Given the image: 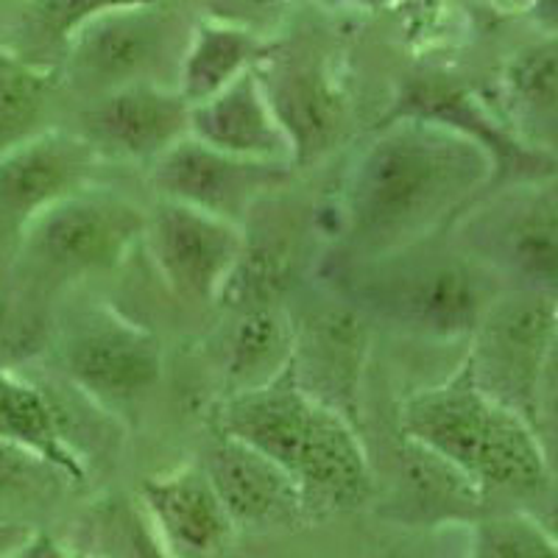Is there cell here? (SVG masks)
<instances>
[{
    "label": "cell",
    "instance_id": "obj_9",
    "mask_svg": "<svg viewBox=\"0 0 558 558\" xmlns=\"http://www.w3.org/2000/svg\"><path fill=\"white\" fill-rule=\"evenodd\" d=\"M143 243L173 296L193 305H218L246 252V227L157 198L148 207Z\"/></svg>",
    "mask_w": 558,
    "mask_h": 558
},
{
    "label": "cell",
    "instance_id": "obj_22",
    "mask_svg": "<svg viewBox=\"0 0 558 558\" xmlns=\"http://www.w3.org/2000/svg\"><path fill=\"white\" fill-rule=\"evenodd\" d=\"M0 441L23 447L51 463L70 483L87 477L82 450L73 445L48 391L0 363Z\"/></svg>",
    "mask_w": 558,
    "mask_h": 558
},
{
    "label": "cell",
    "instance_id": "obj_29",
    "mask_svg": "<svg viewBox=\"0 0 558 558\" xmlns=\"http://www.w3.org/2000/svg\"><path fill=\"white\" fill-rule=\"evenodd\" d=\"M527 23H531L539 37H556L558 34V0H525L522 3Z\"/></svg>",
    "mask_w": 558,
    "mask_h": 558
},
{
    "label": "cell",
    "instance_id": "obj_13",
    "mask_svg": "<svg viewBox=\"0 0 558 558\" xmlns=\"http://www.w3.org/2000/svg\"><path fill=\"white\" fill-rule=\"evenodd\" d=\"M257 73L291 140L293 171L330 157L347 137L349 98L327 64L313 53H286L277 43Z\"/></svg>",
    "mask_w": 558,
    "mask_h": 558
},
{
    "label": "cell",
    "instance_id": "obj_26",
    "mask_svg": "<svg viewBox=\"0 0 558 558\" xmlns=\"http://www.w3.org/2000/svg\"><path fill=\"white\" fill-rule=\"evenodd\" d=\"M461 558H558V545L531 511L508 508L466 525Z\"/></svg>",
    "mask_w": 558,
    "mask_h": 558
},
{
    "label": "cell",
    "instance_id": "obj_6",
    "mask_svg": "<svg viewBox=\"0 0 558 558\" xmlns=\"http://www.w3.org/2000/svg\"><path fill=\"white\" fill-rule=\"evenodd\" d=\"M450 243L502 288L558 296V177L486 193L452 223Z\"/></svg>",
    "mask_w": 558,
    "mask_h": 558
},
{
    "label": "cell",
    "instance_id": "obj_14",
    "mask_svg": "<svg viewBox=\"0 0 558 558\" xmlns=\"http://www.w3.org/2000/svg\"><path fill=\"white\" fill-rule=\"evenodd\" d=\"M191 101L171 84L140 82L84 104L78 134L101 159L154 166L177 143L191 137Z\"/></svg>",
    "mask_w": 558,
    "mask_h": 558
},
{
    "label": "cell",
    "instance_id": "obj_1",
    "mask_svg": "<svg viewBox=\"0 0 558 558\" xmlns=\"http://www.w3.org/2000/svg\"><path fill=\"white\" fill-rule=\"evenodd\" d=\"M497 187L481 140L425 118H383L349 162L338 235L357 263L427 243Z\"/></svg>",
    "mask_w": 558,
    "mask_h": 558
},
{
    "label": "cell",
    "instance_id": "obj_7",
    "mask_svg": "<svg viewBox=\"0 0 558 558\" xmlns=\"http://www.w3.org/2000/svg\"><path fill=\"white\" fill-rule=\"evenodd\" d=\"M556 332L558 296L502 288L466 341L463 363L486 397L531 422Z\"/></svg>",
    "mask_w": 558,
    "mask_h": 558
},
{
    "label": "cell",
    "instance_id": "obj_27",
    "mask_svg": "<svg viewBox=\"0 0 558 558\" xmlns=\"http://www.w3.org/2000/svg\"><path fill=\"white\" fill-rule=\"evenodd\" d=\"M68 481L51 463L23 447L0 441V497L3 500H37ZM70 483V481H68Z\"/></svg>",
    "mask_w": 558,
    "mask_h": 558
},
{
    "label": "cell",
    "instance_id": "obj_19",
    "mask_svg": "<svg viewBox=\"0 0 558 558\" xmlns=\"http://www.w3.org/2000/svg\"><path fill=\"white\" fill-rule=\"evenodd\" d=\"M397 506L408 525H470L483 517L481 488L445 458L402 436L397 452Z\"/></svg>",
    "mask_w": 558,
    "mask_h": 558
},
{
    "label": "cell",
    "instance_id": "obj_31",
    "mask_svg": "<svg viewBox=\"0 0 558 558\" xmlns=\"http://www.w3.org/2000/svg\"><path fill=\"white\" fill-rule=\"evenodd\" d=\"M531 514L542 522V527L550 533L553 539H556V545H558V483H553L550 495H547L545 500L539 502V506L533 508Z\"/></svg>",
    "mask_w": 558,
    "mask_h": 558
},
{
    "label": "cell",
    "instance_id": "obj_25",
    "mask_svg": "<svg viewBox=\"0 0 558 558\" xmlns=\"http://www.w3.org/2000/svg\"><path fill=\"white\" fill-rule=\"evenodd\" d=\"M166 0H20L14 43H3L34 62L59 68L64 45L87 20L121 9L154 7Z\"/></svg>",
    "mask_w": 558,
    "mask_h": 558
},
{
    "label": "cell",
    "instance_id": "obj_5",
    "mask_svg": "<svg viewBox=\"0 0 558 558\" xmlns=\"http://www.w3.org/2000/svg\"><path fill=\"white\" fill-rule=\"evenodd\" d=\"M184 12L179 0H166L87 20L73 32L59 59L64 89L89 104L140 82L177 87L198 20Z\"/></svg>",
    "mask_w": 558,
    "mask_h": 558
},
{
    "label": "cell",
    "instance_id": "obj_11",
    "mask_svg": "<svg viewBox=\"0 0 558 558\" xmlns=\"http://www.w3.org/2000/svg\"><path fill=\"white\" fill-rule=\"evenodd\" d=\"M372 318L352 299L313 302L302 316H293L291 368L299 386L324 405L336 408L352 422H361V388L368 361Z\"/></svg>",
    "mask_w": 558,
    "mask_h": 558
},
{
    "label": "cell",
    "instance_id": "obj_30",
    "mask_svg": "<svg viewBox=\"0 0 558 558\" xmlns=\"http://www.w3.org/2000/svg\"><path fill=\"white\" fill-rule=\"evenodd\" d=\"M14 558H70V556L64 553V547L59 545L53 536H48V533L32 531V536L23 542V547H20L17 556H14Z\"/></svg>",
    "mask_w": 558,
    "mask_h": 558
},
{
    "label": "cell",
    "instance_id": "obj_21",
    "mask_svg": "<svg viewBox=\"0 0 558 558\" xmlns=\"http://www.w3.org/2000/svg\"><path fill=\"white\" fill-rule=\"evenodd\" d=\"M277 43L246 26L218 17H198L179 68L177 89L191 107L218 96L229 84L260 68Z\"/></svg>",
    "mask_w": 558,
    "mask_h": 558
},
{
    "label": "cell",
    "instance_id": "obj_20",
    "mask_svg": "<svg viewBox=\"0 0 558 558\" xmlns=\"http://www.w3.org/2000/svg\"><path fill=\"white\" fill-rule=\"evenodd\" d=\"M500 101L511 132L558 166V34L522 45L502 64Z\"/></svg>",
    "mask_w": 558,
    "mask_h": 558
},
{
    "label": "cell",
    "instance_id": "obj_24",
    "mask_svg": "<svg viewBox=\"0 0 558 558\" xmlns=\"http://www.w3.org/2000/svg\"><path fill=\"white\" fill-rule=\"evenodd\" d=\"M293 316L282 305H257L238 311L235 327L227 338V386L229 393L257 388L291 366Z\"/></svg>",
    "mask_w": 558,
    "mask_h": 558
},
{
    "label": "cell",
    "instance_id": "obj_17",
    "mask_svg": "<svg viewBox=\"0 0 558 558\" xmlns=\"http://www.w3.org/2000/svg\"><path fill=\"white\" fill-rule=\"evenodd\" d=\"M218 497L241 527L274 531L307 520L305 497L296 481L277 461L218 430L202 461Z\"/></svg>",
    "mask_w": 558,
    "mask_h": 558
},
{
    "label": "cell",
    "instance_id": "obj_32",
    "mask_svg": "<svg viewBox=\"0 0 558 558\" xmlns=\"http://www.w3.org/2000/svg\"><path fill=\"white\" fill-rule=\"evenodd\" d=\"M400 547H405V545H400ZM383 558H427V556L422 550H416V547H408V550H397V553H391V556H383Z\"/></svg>",
    "mask_w": 558,
    "mask_h": 558
},
{
    "label": "cell",
    "instance_id": "obj_18",
    "mask_svg": "<svg viewBox=\"0 0 558 558\" xmlns=\"http://www.w3.org/2000/svg\"><path fill=\"white\" fill-rule=\"evenodd\" d=\"M191 137L223 154L257 162L291 166L293 157L291 140L274 112L257 68L221 89L218 96L193 107Z\"/></svg>",
    "mask_w": 558,
    "mask_h": 558
},
{
    "label": "cell",
    "instance_id": "obj_28",
    "mask_svg": "<svg viewBox=\"0 0 558 558\" xmlns=\"http://www.w3.org/2000/svg\"><path fill=\"white\" fill-rule=\"evenodd\" d=\"M531 425L536 438H539L542 450H545L553 483H558V332L550 355H547L539 388H536Z\"/></svg>",
    "mask_w": 558,
    "mask_h": 558
},
{
    "label": "cell",
    "instance_id": "obj_12",
    "mask_svg": "<svg viewBox=\"0 0 558 558\" xmlns=\"http://www.w3.org/2000/svg\"><path fill=\"white\" fill-rule=\"evenodd\" d=\"M330 411L299 386L288 366L263 386L227 393L218 408V430L277 461L299 486L316 458Z\"/></svg>",
    "mask_w": 558,
    "mask_h": 558
},
{
    "label": "cell",
    "instance_id": "obj_16",
    "mask_svg": "<svg viewBox=\"0 0 558 558\" xmlns=\"http://www.w3.org/2000/svg\"><path fill=\"white\" fill-rule=\"evenodd\" d=\"M101 162V154L87 137L51 129L0 157V213L26 232L39 213L93 187Z\"/></svg>",
    "mask_w": 558,
    "mask_h": 558
},
{
    "label": "cell",
    "instance_id": "obj_2",
    "mask_svg": "<svg viewBox=\"0 0 558 558\" xmlns=\"http://www.w3.org/2000/svg\"><path fill=\"white\" fill-rule=\"evenodd\" d=\"M400 436L452 463L486 500L506 497L533 511L550 495L553 475L533 425L486 397L463 357L450 377L408 397Z\"/></svg>",
    "mask_w": 558,
    "mask_h": 558
},
{
    "label": "cell",
    "instance_id": "obj_23",
    "mask_svg": "<svg viewBox=\"0 0 558 558\" xmlns=\"http://www.w3.org/2000/svg\"><path fill=\"white\" fill-rule=\"evenodd\" d=\"M62 73L0 43V157L51 132Z\"/></svg>",
    "mask_w": 558,
    "mask_h": 558
},
{
    "label": "cell",
    "instance_id": "obj_4",
    "mask_svg": "<svg viewBox=\"0 0 558 558\" xmlns=\"http://www.w3.org/2000/svg\"><path fill=\"white\" fill-rule=\"evenodd\" d=\"M148 209L126 196L87 187L39 213L23 232L12 260L17 302L43 299L59 288L114 271L146 235Z\"/></svg>",
    "mask_w": 558,
    "mask_h": 558
},
{
    "label": "cell",
    "instance_id": "obj_3",
    "mask_svg": "<svg viewBox=\"0 0 558 558\" xmlns=\"http://www.w3.org/2000/svg\"><path fill=\"white\" fill-rule=\"evenodd\" d=\"M349 299L368 318H383L427 341H470L502 282L456 248L436 252L433 241L405 252L357 263Z\"/></svg>",
    "mask_w": 558,
    "mask_h": 558
},
{
    "label": "cell",
    "instance_id": "obj_10",
    "mask_svg": "<svg viewBox=\"0 0 558 558\" xmlns=\"http://www.w3.org/2000/svg\"><path fill=\"white\" fill-rule=\"evenodd\" d=\"M293 173L282 162L232 157L196 137H184L148 168V182L157 198H171L246 227L257 204L279 191Z\"/></svg>",
    "mask_w": 558,
    "mask_h": 558
},
{
    "label": "cell",
    "instance_id": "obj_15",
    "mask_svg": "<svg viewBox=\"0 0 558 558\" xmlns=\"http://www.w3.org/2000/svg\"><path fill=\"white\" fill-rule=\"evenodd\" d=\"M140 500L168 558H223L238 536L235 520L202 463L146 477Z\"/></svg>",
    "mask_w": 558,
    "mask_h": 558
},
{
    "label": "cell",
    "instance_id": "obj_8",
    "mask_svg": "<svg viewBox=\"0 0 558 558\" xmlns=\"http://www.w3.org/2000/svg\"><path fill=\"white\" fill-rule=\"evenodd\" d=\"M59 361L70 386L109 413L132 408L166 375L159 338L109 307L87 313L64 332Z\"/></svg>",
    "mask_w": 558,
    "mask_h": 558
},
{
    "label": "cell",
    "instance_id": "obj_33",
    "mask_svg": "<svg viewBox=\"0 0 558 558\" xmlns=\"http://www.w3.org/2000/svg\"><path fill=\"white\" fill-rule=\"evenodd\" d=\"M511 3H517V7L522 9V3H525V0H511Z\"/></svg>",
    "mask_w": 558,
    "mask_h": 558
}]
</instances>
